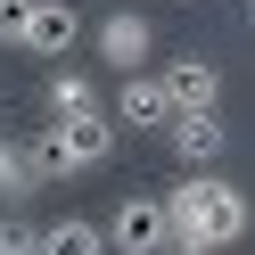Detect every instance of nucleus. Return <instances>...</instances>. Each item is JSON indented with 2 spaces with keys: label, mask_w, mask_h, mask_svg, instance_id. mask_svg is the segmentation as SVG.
<instances>
[{
  "label": "nucleus",
  "mask_w": 255,
  "mask_h": 255,
  "mask_svg": "<svg viewBox=\"0 0 255 255\" xmlns=\"http://www.w3.org/2000/svg\"><path fill=\"white\" fill-rule=\"evenodd\" d=\"M165 214H173V255H231L247 239L255 206L231 181H214V173H189V181L165 189Z\"/></svg>",
  "instance_id": "1"
},
{
  "label": "nucleus",
  "mask_w": 255,
  "mask_h": 255,
  "mask_svg": "<svg viewBox=\"0 0 255 255\" xmlns=\"http://www.w3.org/2000/svg\"><path fill=\"white\" fill-rule=\"evenodd\" d=\"M116 156V124L107 116H83V124H41L33 140H25V165H33V181H66V173H91Z\"/></svg>",
  "instance_id": "2"
},
{
  "label": "nucleus",
  "mask_w": 255,
  "mask_h": 255,
  "mask_svg": "<svg viewBox=\"0 0 255 255\" xmlns=\"http://www.w3.org/2000/svg\"><path fill=\"white\" fill-rule=\"evenodd\" d=\"M107 247H116V255H165V247H173L165 198H124L116 214H107Z\"/></svg>",
  "instance_id": "3"
},
{
  "label": "nucleus",
  "mask_w": 255,
  "mask_h": 255,
  "mask_svg": "<svg viewBox=\"0 0 255 255\" xmlns=\"http://www.w3.org/2000/svg\"><path fill=\"white\" fill-rule=\"evenodd\" d=\"M99 66H116V74H140L156 58V25L140 17V8H116V17H99Z\"/></svg>",
  "instance_id": "4"
},
{
  "label": "nucleus",
  "mask_w": 255,
  "mask_h": 255,
  "mask_svg": "<svg viewBox=\"0 0 255 255\" xmlns=\"http://www.w3.org/2000/svg\"><path fill=\"white\" fill-rule=\"evenodd\" d=\"M165 140H173V156H181L189 173H214V156L231 148V132H222V107H198V116H173V124H165Z\"/></svg>",
  "instance_id": "5"
},
{
  "label": "nucleus",
  "mask_w": 255,
  "mask_h": 255,
  "mask_svg": "<svg viewBox=\"0 0 255 255\" xmlns=\"http://www.w3.org/2000/svg\"><path fill=\"white\" fill-rule=\"evenodd\" d=\"M116 124H132V132H165V124H173V91H165V74H124V91H116Z\"/></svg>",
  "instance_id": "6"
},
{
  "label": "nucleus",
  "mask_w": 255,
  "mask_h": 255,
  "mask_svg": "<svg viewBox=\"0 0 255 255\" xmlns=\"http://www.w3.org/2000/svg\"><path fill=\"white\" fill-rule=\"evenodd\" d=\"M83 33H91V25H83L74 0H41V8H33V41H25V50H33V58H74V50H83Z\"/></svg>",
  "instance_id": "7"
},
{
  "label": "nucleus",
  "mask_w": 255,
  "mask_h": 255,
  "mask_svg": "<svg viewBox=\"0 0 255 255\" xmlns=\"http://www.w3.org/2000/svg\"><path fill=\"white\" fill-rule=\"evenodd\" d=\"M165 91H173V116L222 107V74H214V58H173V66H165Z\"/></svg>",
  "instance_id": "8"
},
{
  "label": "nucleus",
  "mask_w": 255,
  "mask_h": 255,
  "mask_svg": "<svg viewBox=\"0 0 255 255\" xmlns=\"http://www.w3.org/2000/svg\"><path fill=\"white\" fill-rule=\"evenodd\" d=\"M41 116H50V124H83V116H99V83H91V74H74V66H58L50 91H41Z\"/></svg>",
  "instance_id": "9"
},
{
  "label": "nucleus",
  "mask_w": 255,
  "mask_h": 255,
  "mask_svg": "<svg viewBox=\"0 0 255 255\" xmlns=\"http://www.w3.org/2000/svg\"><path fill=\"white\" fill-rule=\"evenodd\" d=\"M41 255H116V247H107V231H99V222H83V214H58L50 231H41Z\"/></svg>",
  "instance_id": "10"
},
{
  "label": "nucleus",
  "mask_w": 255,
  "mask_h": 255,
  "mask_svg": "<svg viewBox=\"0 0 255 255\" xmlns=\"http://www.w3.org/2000/svg\"><path fill=\"white\" fill-rule=\"evenodd\" d=\"M33 189V165H25V140L0 132V198H25Z\"/></svg>",
  "instance_id": "11"
},
{
  "label": "nucleus",
  "mask_w": 255,
  "mask_h": 255,
  "mask_svg": "<svg viewBox=\"0 0 255 255\" xmlns=\"http://www.w3.org/2000/svg\"><path fill=\"white\" fill-rule=\"evenodd\" d=\"M33 8L41 0H0V50H25L33 41Z\"/></svg>",
  "instance_id": "12"
},
{
  "label": "nucleus",
  "mask_w": 255,
  "mask_h": 255,
  "mask_svg": "<svg viewBox=\"0 0 255 255\" xmlns=\"http://www.w3.org/2000/svg\"><path fill=\"white\" fill-rule=\"evenodd\" d=\"M0 255H41V231L25 214H0Z\"/></svg>",
  "instance_id": "13"
},
{
  "label": "nucleus",
  "mask_w": 255,
  "mask_h": 255,
  "mask_svg": "<svg viewBox=\"0 0 255 255\" xmlns=\"http://www.w3.org/2000/svg\"><path fill=\"white\" fill-rule=\"evenodd\" d=\"M247 25H255V0H247Z\"/></svg>",
  "instance_id": "14"
}]
</instances>
